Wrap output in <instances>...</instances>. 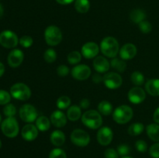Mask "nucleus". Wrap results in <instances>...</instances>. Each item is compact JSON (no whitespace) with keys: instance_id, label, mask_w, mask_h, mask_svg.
Segmentation results:
<instances>
[{"instance_id":"obj_1","label":"nucleus","mask_w":159,"mask_h":158,"mask_svg":"<svg viewBox=\"0 0 159 158\" xmlns=\"http://www.w3.org/2000/svg\"><path fill=\"white\" fill-rule=\"evenodd\" d=\"M101 52L106 57L110 58H114L119 52L120 46L117 40L113 37H107L100 43Z\"/></svg>"},{"instance_id":"obj_2","label":"nucleus","mask_w":159,"mask_h":158,"mask_svg":"<svg viewBox=\"0 0 159 158\" xmlns=\"http://www.w3.org/2000/svg\"><path fill=\"white\" fill-rule=\"evenodd\" d=\"M82 122L84 125L91 129H97L102 124L101 114L96 110H88L82 116Z\"/></svg>"},{"instance_id":"obj_3","label":"nucleus","mask_w":159,"mask_h":158,"mask_svg":"<svg viewBox=\"0 0 159 158\" xmlns=\"http://www.w3.org/2000/svg\"><path fill=\"white\" fill-rule=\"evenodd\" d=\"M133 109L128 105H123L118 106L113 112V119L116 123L126 124L132 119Z\"/></svg>"},{"instance_id":"obj_4","label":"nucleus","mask_w":159,"mask_h":158,"mask_svg":"<svg viewBox=\"0 0 159 158\" xmlns=\"http://www.w3.org/2000/svg\"><path fill=\"white\" fill-rule=\"evenodd\" d=\"M44 38L48 45L57 46L62 40V33L57 26H49L44 31Z\"/></svg>"},{"instance_id":"obj_5","label":"nucleus","mask_w":159,"mask_h":158,"mask_svg":"<svg viewBox=\"0 0 159 158\" xmlns=\"http://www.w3.org/2000/svg\"><path fill=\"white\" fill-rule=\"evenodd\" d=\"M1 129L3 134L9 138H14L18 135L20 128L17 120L14 117H7L2 121Z\"/></svg>"},{"instance_id":"obj_6","label":"nucleus","mask_w":159,"mask_h":158,"mask_svg":"<svg viewBox=\"0 0 159 158\" xmlns=\"http://www.w3.org/2000/svg\"><path fill=\"white\" fill-rule=\"evenodd\" d=\"M10 94L12 98L20 101H26L30 98L31 90L26 84L16 83L11 87Z\"/></svg>"},{"instance_id":"obj_7","label":"nucleus","mask_w":159,"mask_h":158,"mask_svg":"<svg viewBox=\"0 0 159 158\" xmlns=\"http://www.w3.org/2000/svg\"><path fill=\"white\" fill-rule=\"evenodd\" d=\"M19 114H20V119L23 122H27V123L35 122L38 117L37 109L34 105H30V104H25V105H22L19 111Z\"/></svg>"},{"instance_id":"obj_8","label":"nucleus","mask_w":159,"mask_h":158,"mask_svg":"<svg viewBox=\"0 0 159 158\" xmlns=\"http://www.w3.org/2000/svg\"><path fill=\"white\" fill-rule=\"evenodd\" d=\"M71 141L77 147H84L89 145L90 136L87 132L81 129H76L71 133Z\"/></svg>"},{"instance_id":"obj_9","label":"nucleus","mask_w":159,"mask_h":158,"mask_svg":"<svg viewBox=\"0 0 159 158\" xmlns=\"http://www.w3.org/2000/svg\"><path fill=\"white\" fill-rule=\"evenodd\" d=\"M19 39L16 34L11 30H4L0 33V44L5 48L10 49L17 46Z\"/></svg>"},{"instance_id":"obj_10","label":"nucleus","mask_w":159,"mask_h":158,"mask_svg":"<svg viewBox=\"0 0 159 158\" xmlns=\"http://www.w3.org/2000/svg\"><path fill=\"white\" fill-rule=\"evenodd\" d=\"M103 83L110 89H116L122 85L123 79L118 73L108 72L103 76Z\"/></svg>"},{"instance_id":"obj_11","label":"nucleus","mask_w":159,"mask_h":158,"mask_svg":"<svg viewBox=\"0 0 159 158\" xmlns=\"http://www.w3.org/2000/svg\"><path fill=\"white\" fill-rule=\"evenodd\" d=\"M71 76L78 81H85L91 75V68L86 64H78L71 69Z\"/></svg>"},{"instance_id":"obj_12","label":"nucleus","mask_w":159,"mask_h":158,"mask_svg":"<svg viewBox=\"0 0 159 158\" xmlns=\"http://www.w3.org/2000/svg\"><path fill=\"white\" fill-rule=\"evenodd\" d=\"M113 138V130L108 126H103L99 129L96 135L98 143L102 146H108L111 143Z\"/></svg>"},{"instance_id":"obj_13","label":"nucleus","mask_w":159,"mask_h":158,"mask_svg":"<svg viewBox=\"0 0 159 158\" xmlns=\"http://www.w3.org/2000/svg\"><path fill=\"white\" fill-rule=\"evenodd\" d=\"M127 98L132 104L138 105L144 101L146 98V92L141 87H134L128 91Z\"/></svg>"},{"instance_id":"obj_14","label":"nucleus","mask_w":159,"mask_h":158,"mask_svg":"<svg viewBox=\"0 0 159 158\" xmlns=\"http://www.w3.org/2000/svg\"><path fill=\"white\" fill-rule=\"evenodd\" d=\"M99 49V45L95 42H87L82 46L81 54L85 58L92 59L97 57Z\"/></svg>"},{"instance_id":"obj_15","label":"nucleus","mask_w":159,"mask_h":158,"mask_svg":"<svg viewBox=\"0 0 159 158\" xmlns=\"http://www.w3.org/2000/svg\"><path fill=\"white\" fill-rule=\"evenodd\" d=\"M24 54L20 49H13L10 51L7 57V61L11 68H18L23 61Z\"/></svg>"},{"instance_id":"obj_16","label":"nucleus","mask_w":159,"mask_h":158,"mask_svg":"<svg viewBox=\"0 0 159 158\" xmlns=\"http://www.w3.org/2000/svg\"><path fill=\"white\" fill-rule=\"evenodd\" d=\"M21 135L23 139L26 141H28V142L34 141L38 136V129L36 125L28 123L22 129Z\"/></svg>"},{"instance_id":"obj_17","label":"nucleus","mask_w":159,"mask_h":158,"mask_svg":"<svg viewBox=\"0 0 159 158\" xmlns=\"http://www.w3.org/2000/svg\"><path fill=\"white\" fill-rule=\"evenodd\" d=\"M138 50L133 43H126L120 50V57L124 60L133 59L137 55Z\"/></svg>"},{"instance_id":"obj_18","label":"nucleus","mask_w":159,"mask_h":158,"mask_svg":"<svg viewBox=\"0 0 159 158\" xmlns=\"http://www.w3.org/2000/svg\"><path fill=\"white\" fill-rule=\"evenodd\" d=\"M93 67L98 73H106L110 70V63L102 56H98L93 60Z\"/></svg>"},{"instance_id":"obj_19","label":"nucleus","mask_w":159,"mask_h":158,"mask_svg":"<svg viewBox=\"0 0 159 158\" xmlns=\"http://www.w3.org/2000/svg\"><path fill=\"white\" fill-rule=\"evenodd\" d=\"M51 122L57 128L64 127L67 123V116L61 110H55L51 116Z\"/></svg>"},{"instance_id":"obj_20","label":"nucleus","mask_w":159,"mask_h":158,"mask_svg":"<svg viewBox=\"0 0 159 158\" xmlns=\"http://www.w3.org/2000/svg\"><path fill=\"white\" fill-rule=\"evenodd\" d=\"M145 90L150 95L159 96V79L152 78L145 84Z\"/></svg>"},{"instance_id":"obj_21","label":"nucleus","mask_w":159,"mask_h":158,"mask_svg":"<svg viewBox=\"0 0 159 158\" xmlns=\"http://www.w3.org/2000/svg\"><path fill=\"white\" fill-rule=\"evenodd\" d=\"M50 139L53 145L56 146V147H61L65 142V135L61 130H54L51 134Z\"/></svg>"},{"instance_id":"obj_22","label":"nucleus","mask_w":159,"mask_h":158,"mask_svg":"<svg viewBox=\"0 0 159 158\" xmlns=\"http://www.w3.org/2000/svg\"><path fill=\"white\" fill-rule=\"evenodd\" d=\"M148 136L154 142H159V124L152 123L146 127Z\"/></svg>"},{"instance_id":"obj_23","label":"nucleus","mask_w":159,"mask_h":158,"mask_svg":"<svg viewBox=\"0 0 159 158\" xmlns=\"http://www.w3.org/2000/svg\"><path fill=\"white\" fill-rule=\"evenodd\" d=\"M67 118L70 121H77L82 118L81 108L78 105H71L67 111Z\"/></svg>"},{"instance_id":"obj_24","label":"nucleus","mask_w":159,"mask_h":158,"mask_svg":"<svg viewBox=\"0 0 159 158\" xmlns=\"http://www.w3.org/2000/svg\"><path fill=\"white\" fill-rule=\"evenodd\" d=\"M35 122V125L38 130L41 132L48 131L51 126V120H49V119L44 116H38Z\"/></svg>"},{"instance_id":"obj_25","label":"nucleus","mask_w":159,"mask_h":158,"mask_svg":"<svg viewBox=\"0 0 159 158\" xmlns=\"http://www.w3.org/2000/svg\"><path fill=\"white\" fill-rule=\"evenodd\" d=\"M146 18V13L144 10L140 9H133L130 13V19L133 23H138L144 21Z\"/></svg>"},{"instance_id":"obj_26","label":"nucleus","mask_w":159,"mask_h":158,"mask_svg":"<svg viewBox=\"0 0 159 158\" xmlns=\"http://www.w3.org/2000/svg\"><path fill=\"white\" fill-rule=\"evenodd\" d=\"M98 112L103 116H108L113 112V105L108 101H102L98 105Z\"/></svg>"},{"instance_id":"obj_27","label":"nucleus","mask_w":159,"mask_h":158,"mask_svg":"<svg viewBox=\"0 0 159 158\" xmlns=\"http://www.w3.org/2000/svg\"><path fill=\"white\" fill-rule=\"evenodd\" d=\"M75 8L79 13H86L90 9V2L89 0H75Z\"/></svg>"},{"instance_id":"obj_28","label":"nucleus","mask_w":159,"mask_h":158,"mask_svg":"<svg viewBox=\"0 0 159 158\" xmlns=\"http://www.w3.org/2000/svg\"><path fill=\"white\" fill-rule=\"evenodd\" d=\"M144 129V125L141 122H135V123L131 124L130 126L128 127L127 129V133L130 135V136H139L140 134L143 133Z\"/></svg>"},{"instance_id":"obj_29","label":"nucleus","mask_w":159,"mask_h":158,"mask_svg":"<svg viewBox=\"0 0 159 158\" xmlns=\"http://www.w3.org/2000/svg\"><path fill=\"white\" fill-rule=\"evenodd\" d=\"M110 65L113 68H114L115 70L118 71L120 73H122L124 71H126L127 69V64L124 61L123 59H119V58H114L111 60L110 62Z\"/></svg>"},{"instance_id":"obj_30","label":"nucleus","mask_w":159,"mask_h":158,"mask_svg":"<svg viewBox=\"0 0 159 158\" xmlns=\"http://www.w3.org/2000/svg\"><path fill=\"white\" fill-rule=\"evenodd\" d=\"M132 83L136 86H141L144 82V76L140 71H134L130 75Z\"/></svg>"},{"instance_id":"obj_31","label":"nucleus","mask_w":159,"mask_h":158,"mask_svg":"<svg viewBox=\"0 0 159 158\" xmlns=\"http://www.w3.org/2000/svg\"><path fill=\"white\" fill-rule=\"evenodd\" d=\"M56 104H57V107L59 109H66L71 105V99L68 96H61L57 99Z\"/></svg>"},{"instance_id":"obj_32","label":"nucleus","mask_w":159,"mask_h":158,"mask_svg":"<svg viewBox=\"0 0 159 158\" xmlns=\"http://www.w3.org/2000/svg\"><path fill=\"white\" fill-rule=\"evenodd\" d=\"M67 58L70 64H77L82 60V54L79 51H71L68 54Z\"/></svg>"},{"instance_id":"obj_33","label":"nucleus","mask_w":159,"mask_h":158,"mask_svg":"<svg viewBox=\"0 0 159 158\" xmlns=\"http://www.w3.org/2000/svg\"><path fill=\"white\" fill-rule=\"evenodd\" d=\"M43 59L47 63H53L57 59V53L53 48H49L43 54Z\"/></svg>"},{"instance_id":"obj_34","label":"nucleus","mask_w":159,"mask_h":158,"mask_svg":"<svg viewBox=\"0 0 159 158\" xmlns=\"http://www.w3.org/2000/svg\"><path fill=\"white\" fill-rule=\"evenodd\" d=\"M3 113L6 117H13L16 113V108L12 104H7L3 108Z\"/></svg>"},{"instance_id":"obj_35","label":"nucleus","mask_w":159,"mask_h":158,"mask_svg":"<svg viewBox=\"0 0 159 158\" xmlns=\"http://www.w3.org/2000/svg\"><path fill=\"white\" fill-rule=\"evenodd\" d=\"M19 43H20V44L23 47L29 48L30 46H32L33 43H34V40H33V38L30 36L25 35L23 36V37L19 40Z\"/></svg>"},{"instance_id":"obj_36","label":"nucleus","mask_w":159,"mask_h":158,"mask_svg":"<svg viewBox=\"0 0 159 158\" xmlns=\"http://www.w3.org/2000/svg\"><path fill=\"white\" fill-rule=\"evenodd\" d=\"M49 158H67V155L63 150L60 148L53 149L49 154Z\"/></svg>"},{"instance_id":"obj_37","label":"nucleus","mask_w":159,"mask_h":158,"mask_svg":"<svg viewBox=\"0 0 159 158\" xmlns=\"http://www.w3.org/2000/svg\"><path fill=\"white\" fill-rule=\"evenodd\" d=\"M11 100V94L6 90H0V105H7Z\"/></svg>"},{"instance_id":"obj_38","label":"nucleus","mask_w":159,"mask_h":158,"mask_svg":"<svg viewBox=\"0 0 159 158\" xmlns=\"http://www.w3.org/2000/svg\"><path fill=\"white\" fill-rule=\"evenodd\" d=\"M139 29L143 33H149L152 30V26L150 22L144 20L139 23Z\"/></svg>"},{"instance_id":"obj_39","label":"nucleus","mask_w":159,"mask_h":158,"mask_svg":"<svg viewBox=\"0 0 159 158\" xmlns=\"http://www.w3.org/2000/svg\"><path fill=\"white\" fill-rule=\"evenodd\" d=\"M135 147L140 153H145L148 150V144L147 143L142 139H139L135 143Z\"/></svg>"},{"instance_id":"obj_40","label":"nucleus","mask_w":159,"mask_h":158,"mask_svg":"<svg viewBox=\"0 0 159 158\" xmlns=\"http://www.w3.org/2000/svg\"><path fill=\"white\" fill-rule=\"evenodd\" d=\"M117 152L119 153L120 156H125L130 153V148L128 145L127 144H121L119 147H117Z\"/></svg>"},{"instance_id":"obj_41","label":"nucleus","mask_w":159,"mask_h":158,"mask_svg":"<svg viewBox=\"0 0 159 158\" xmlns=\"http://www.w3.org/2000/svg\"><path fill=\"white\" fill-rule=\"evenodd\" d=\"M149 153L153 158H159V142L155 143L149 149Z\"/></svg>"},{"instance_id":"obj_42","label":"nucleus","mask_w":159,"mask_h":158,"mask_svg":"<svg viewBox=\"0 0 159 158\" xmlns=\"http://www.w3.org/2000/svg\"><path fill=\"white\" fill-rule=\"evenodd\" d=\"M105 158H119V153L117 150L113 148H108L104 152Z\"/></svg>"},{"instance_id":"obj_43","label":"nucleus","mask_w":159,"mask_h":158,"mask_svg":"<svg viewBox=\"0 0 159 158\" xmlns=\"http://www.w3.org/2000/svg\"><path fill=\"white\" fill-rule=\"evenodd\" d=\"M57 73L60 77H65L69 74V68L66 65H60L57 67Z\"/></svg>"},{"instance_id":"obj_44","label":"nucleus","mask_w":159,"mask_h":158,"mask_svg":"<svg viewBox=\"0 0 159 158\" xmlns=\"http://www.w3.org/2000/svg\"><path fill=\"white\" fill-rule=\"evenodd\" d=\"M93 81L96 84L100 83V82L103 81V77L101 75L100 73H96L93 76Z\"/></svg>"},{"instance_id":"obj_45","label":"nucleus","mask_w":159,"mask_h":158,"mask_svg":"<svg viewBox=\"0 0 159 158\" xmlns=\"http://www.w3.org/2000/svg\"><path fill=\"white\" fill-rule=\"evenodd\" d=\"M90 105V102L88 99H83L80 102V107L82 108H88Z\"/></svg>"},{"instance_id":"obj_46","label":"nucleus","mask_w":159,"mask_h":158,"mask_svg":"<svg viewBox=\"0 0 159 158\" xmlns=\"http://www.w3.org/2000/svg\"><path fill=\"white\" fill-rule=\"evenodd\" d=\"M153 119H154V121H155L156 123L159 124V107L155 109V112H154V115H153Z\"/></svg>"},{"instance_id":"obj_47","label":"nucleus","mask_w":159,"mask_h":158,"mask_svg":"<svg viewBox=\"0 0 159 158\" xmlns=\"http://www.w3.org/2000/svg\"><path fill=\"white\" fill-rule=\"evenodd\" d=\"M56 1H57V3L61 5H68L73 2L75 0H56Z\"/></svg>"},{"instance_id":"obj_48","label":"nucleus","mask_w":159,"mask_h":158,"mask_svg":"<svg viewBox=\"0 0 159 158\" xmlns=\"http://www.w3.org/2000/svg\"><path fill=\"white\" fill-rule=\"evenodd\" d=\"M5 72V66L2 62H0V77L3 75Z\"/></svg>"},{"instance_id":"obj_49","label":"nucleus","mask_w":159,"mask_h":158,"mask_svg":"<svg viewBox=\"0 0 159 158\" xmlns=\"http://www.w3.org/2000/svg\"><path fill=\"white\" fill-rule=\"evenodd\" d=\"M3 12H4V10H3V7L2 6V5L0 4V18L3 15Z\"/></svg>"},{"instance_id":"obj_50","label":"nucleus","mask_w":159,"mask_h":158,"mask_svg":"<svg viewBox=\"0 0 159 158\" xmlns=\"http://www.w3.org/2000/svg\"><path fill=\"white\" fill-rule=\"evenodd\" d=\"M122 158H133L131 156H122Z\"/></svg>"},{"instance_id":"obj_51","label":"nucleus","mask_w":159,"mask_h":158,"mask_svg":"<svg viewBox=\"0 0 159 158\" xmlns=\"http://www.w3.org/2000/svg\"><path fill=\"white\" fill-rule=\"evenodd\" d=\"M1 147H2V142L1 140H0V149H1Z\"/></svg>"},{"instance_id":"obj_52","label":"nucleus","mask_w":159,"mask_h":158,"mask_svg":"<svg viewBox=\"0 0 159 158\" xmlns=\"http://www.w3.org/2000/svg\"><path fill=\"white\" fill-rule=\"evenodd\" d=\"M1 120H2V118H1V116H0V123H1Z\"/></svg>"}]
</instances>
